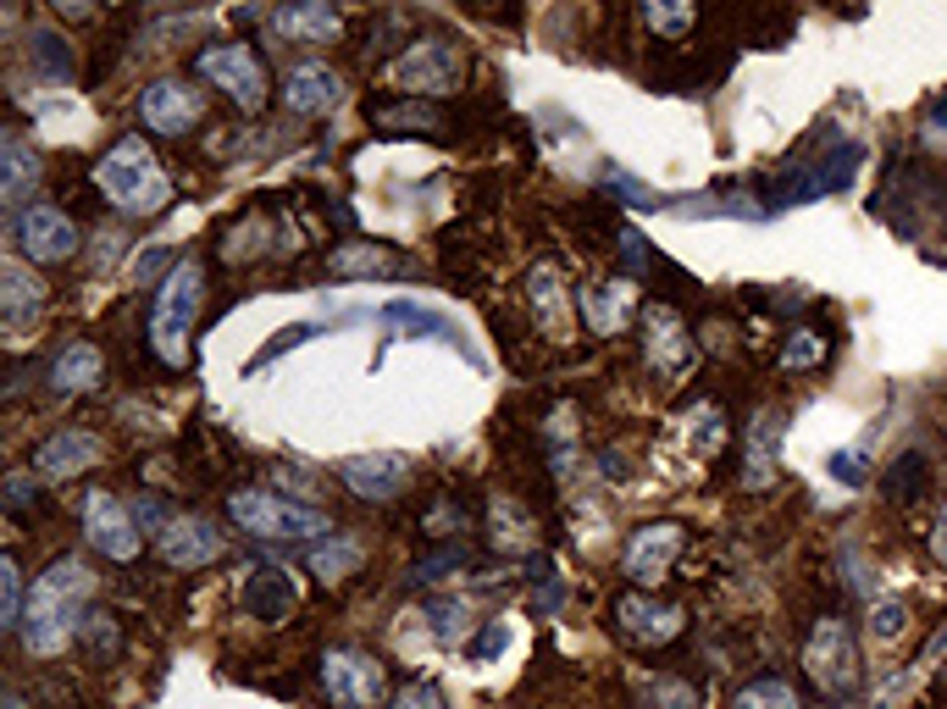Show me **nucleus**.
I'll return each mask as SVG.
<instances>
[{
  "mask_svg": "<svg viewBox=\"0 0 947 709\" xmlns=\"http://www.w3.org/2000/svg\"><path fill=\"white\" fill-rule=\"evenodd\" d=\"M404 261L393 255V250H382V244H344V250H333V261H327V272L333 277H393Z\"/></svg>",
  "mask_w": 947,
  "mask_h": 709,
  "instance_id": "bb28decb",
  "label": "nucleus"
},
{
  "mask_svg": "<svg viewBox=\"0 0 947 709\" xmlns=\"http://www.w3.org/2000/svg\"><path fill=\"white\" fill-rule=\"evenodd\" d=\"M40 172H45V161L29 150V139L18 128L0 134V205H7L12 216L29 211V194L40 189Z\"/></svg>",
  "mask_w": 947,
  "mask_h": 709,
  "instance_id": "f3484780",
  "label": "nucleus"
},
{
  "mask_svg": "<svg viewBox=\"0 0 947 709\" xmlns=\"http://www.w3.org/2000/svg\"><path fill=\"white\" fill-rule=\"evenodd\" d=\"M7 709H23V698H18V692H7Z\"/></svg>",
  "mask_w": 947,
  "mask_h": 709,
  "instance_id": "de8ad7c7",
  "label": "nucleus"
},
{
  "mask_svg": "<svg viewBox=\"0 0 947 709\" xmlns=\"http://www.w3.org/2000/svg\"><path fill=\"white\" fill-rule=\"evenodd\" d=\"M604 189H610L615 200H627V205H638V211H654V205H660V194H654V189H643V183H638L632 172H615V167L604 172Z\"/></svg>",
  "mask_w": 947,
  "mask_h": 709,
  "instance_id": "c9c22d12",
  "label": "nucleus"
},
{
  "mask_svg": "<svg viewBox=\"0 0 947 709\" xmlns=\"http://www.w3.org/2000/svg\"><path fill=\"white\" fill-rule=\"evenodd\" d=\"M903 621H908V610H903L897 599H886V604H875V610H870V632H875L881 643H892V637L903 632Z\"/></svg>",
  "mask_w": 947,
  "mask_h": 709,
  "instance_id": "58836bf2",
  "label": "nucleus"
},
{
  "mask_svg": "<svg viewBox=\"0 0 947 709\" xmlns=\"http://www.w3.org/2000/svg\"><path fill=\"white\" fill-rule=\"evenodd\" d=\"M95 189H101L117 211H128V216H150V211H161V205L172 200V183H167L161 161L150 156V145H145L139 134L117 139V145L101 156Z\"/></svg>",
  "mask_w": 947,
  "mask_h": 709,
  "instance_id": "f03ea898",
  "label": "nucleus"
},
{
  "mask_svg": "<svg viewBox=\"0 0 947 709\" xmlns=\"http://www.w3.org/2000/svg\"><path fill=\"white\" fill-rule=\"evenodd\" d=\"M432 626H438L443 643H460L465 637V604H454V599L449 604H432Z\"/></svg>",
  "mask_w": 947,
  "mask_h": 709,
  "instance_id": "ea45409f",
  "label": "nucleus"
},
{
  "mask_svg": "<svg viewBox=\"0 0 947 709\" xmlns=\"http://www.w3.org/2000/svg\"><path fill=\"white\" fill-rule=\"evenodd\" d=\"M299 338H311V327H283L272 343H261V361H277V354H283L288 343H299ZM261 361H255V367H261ZM255 367H250V372H255Z\"/></svg>",
  "mask_w": 947,
  "mask_h": 709,
  "instance_id": "c03bdc74",
  "label": "nucleus"
},
{
  "mask_svg": "<svg viewBox=\"0 0 947 709\" xmlns=\"http://www.w3.org/2000/svg\"><path fill=\"white\" fill-rule=\"evenodd\" d=\"M200 112H206V100H200V89H189L183 78H156V84L139 95L145 128H150V134H167V139L189 134V128L200 123Z\"/></svg>",
  "mask_w": 947,
  "mask_h": 709,
  "instance_id": "ddd939ff",
  "label": "nucleus"
},
{
  "mask_svg": "<svg viewBox=\"0 0 947 709\" xmlns=\"http://www.w3.org/2000/svg\"><path fill=\"white\" fill-rule=\"evenodd\" d=\"M0 310H7V332L12 338H23L45 316V283L23 261H7V272H0Z\"/></svg>",
  "mask_w": 947,
  "mask_h": 709,
  "instance_id": "412c9836",
  "label": "nucleus"
},
{
  "mask_svg": "<svg viewBox=\"0 0 947 709\" xmlns=\"http://www.w3.org/2000/svg\"><path fill=\"white\" fill-rule=\"evenodd\" d=\"M388 709H449V703H443V692L432 681H410V687H399L388 698Z\"/></svg>",
  "mask_w": 947,
  "mask_h": 709,
  "instance_id": "e433bc0d",
  "label": "nucleus"
},
{
  "mask_svg": "<svg viewBox=\"0 0 947 709\" xmlns=\"http://www.w3.org/2000/svg\"><path fill=\"white\" fill-rule=\"evenodd\" d=\"M266 23H272L283 40H294V45H327V40H338V29H344V18L327 7V0H299V7H277Z\"/></svg>",
  "mask_w": 947,
  "mask_h": 709,
  "instance_id": "5701e85b",
  "label": "nucleus"
},
{
  "mask_svg": "<svg viewBox=\"0 0 947 709\" xmlns=\"http://www.w3.org/2000/svg\"><path fill=\"white\" fill-rule=\"evenodd\" d=\"M654 34H687L693 29V7H643Z\"/></svg>",
  "mask_w": 947,
  "mask_h": 709,
  "instance_id": "4c0bfd02",
  "label": "nucleus"
},
{
  "mask_svg": "<svg viewBox=\"0 0 947 709\" xmlns=\"http://www.w3.org/2000/svg\"><path fill=\"white\" fill-rule=\"evenodd\" d=\"M577 310H582V327H588V332H599V338H615V332L632 321V310H638V294H632V283H627V277L582 283V288H577Z\"/></svg>",
  "mask_w": 947,
  "mask_h": 709,
  "instance_id": "dca6fc26",
  "label": "nucleus"
},
{
  "mask_svg": "<svg viewBox=\"0 0 947 709\" xmlns=\"http://www.w3.org/2000/svg\"><path fill=\"white\" fill-rule=\"evenodd\" d=\"M244 610H250L255 621H283V615L294 610V582H288L277 565H255V571L244 576Z\"/></svg>",
  "mask_w": 947,
  "mask_h": 709,
  "instance_id": "393cba45",
  "label": "nucleus"
},
{
  "mask_svg": "<svg viewBox=\"0 0 947 709\" xmlns=\"http://www.w3.org/2000/svg\"><path fill=\"white\" fill-rule=\"evenodd\" d=\"M859 161H864V145H859V139H836V145H825L820 156H803V161L776 183L770 211H781V205H809V200H825V194L848 189L853 172H859Z\"/></svg>",
  "mask_w": 947,
  "mask_h": 709,
  "instance_id": "39448f33",
  "label": "nucleus"
},
{
  "mask_svg": "<svg viewBox=\"0 0 947 709\" xmlns=\"http://www.w3.org/2000/svg\"><path fill=\"white\" fill-rule=\"evenodd\" d=\"M776 438H781V411H759L754 427H748V466H743L748 483H770V472H776Z\"/></svg>",
  "mask_w": 947,
  "mask_h": 709,
  "instance_id": "c85d7f7f",
  "label": "nucleus"
},
{
  "mask_svg": "<svg viewBox=\"0 0 947 709\" xmlns=\"http://www.w3.org/2000/svg\"><path fill=\"white\" fill-rule=\"evenodd\" d=\"M34 499H40L34 477H29V472H12V477H7V505H12V510H29Z\"/></svg>",
  "mask_w": 947,
  "mask_h": 709,
  "instance_id": "37998d69",
  "label": "nucleus"
},
{
  "mask_svg": "<svg viewBox=\"0 0 947 709\" xmlns=\"http://www.w3.org/2000/svg\"><path fill=\"white\" fill-rule=\"evenodd\" d=\"M228 516H233L250 538H272V543H299V538L322 543V538H333L327 510L299 505V499H277V494H266V488H239V494H228Z\"/></svg>",
  "mask_w": 947,
  "mask_h": 709,
  "instance_id": "7ed1b4c3",
  "label": "nucleus"
},
{
  "mask_svg": "<svg viewBox=\"0 0 947 709\" xmlns=\"http://www.w3.org/2000/svg\"><path fill=\"white\" fill-rule=\"evenodd\" d=\"M311 576H322V582H344L355 565H360V538L355 532H333V538H322V543H311Z\"/></svg>",
  "mask_w": 947,
  "mask_h": 709,
  "instance_id": "cd10ccee",
  "label": "nucleus"
},
{
  "mask_svg": "<svg viewBox=\"0 0 947 709\" xmlns=\"http://www.w3.org/2000/svg\"><path fill=\"white\" fill-rule=\"evenodd\" d=\"M283 106L294 117H327L344 106V78L327 62H294L283 78Z\"/></svg>",
  "mask_w": 947,
  "mask_h": 709,
  "instance_id": "4468645a",
  "label": "nucleus"
},
{
  "mask_svg": "<svg viewBox=\"0 0 947 709\" xmlns=\"http://www.w3.org/2000/svg\"><path fill=\"white\" fill-rule=\"evenodd\" d=\"M930 554L947 565V499H941V510H936V521H930Z\"/></svg>",
  "mask_w": 947,
  "mask_h": 709,
  "instance_id": "49530a36",
  "label": "nucleus"
},
{
  "mask_svg": "<svg viewBox=\"0 0 947 709\" xmlns=\"http://www.w3.org/2000/svg\"><path fill=\"white\" fill-rule=\"evenodd\" d=\"M803 670L825 698H848L859 687V643H853L848 621H836V615L814 621V632L803 643Z\"/></svg>",
  "mask_w": 947,
  "mask_h": 709,
  "instance_id": "423d86ee",
  "label": "nucleus"
},
{
  "mask_svg": "<svg viewBox=\"0 0 947 709\" xmlns=\"http://www.w3.org/2000/svg\"><path fill=\"white\" fill-rule=\"evenodd\" d=\"M322 692L338 709H377L388 692V676L366 648H327L322 654Z\"/></svg>",
  "mask_w": 947,
  "mask_h": 709,
  "instance_id": "6e6552de",
  "label": "nucleus"
},
{
  "mask_svg": "<svg viewBox=\"0 0 947 709\" xmlns=\"http://www.w3.org/2000/svg\"><path fill=\"white\" fill-rule=\"evenodd\" d=\"M167 266H172V250H167V244H150V250H139V255H134V266H128V272H134V288H150L156 277L167 283V277H172Z\"/></svg>",
  "mask_w": 947,
  "mask_h": 709,
  "instance_id": "72a5a7b5",
  "label": "nucleus"
},
{
  "mask_svg": "<svg viewBox=\"0 0 947 709\" xmlns=\"http://www.w3.org/2000/svg\"><path fill=\"white\" fill-rule=\"evenodd\" d=\"M34 62H40V73L56 78V84L73 78V51H67V40H56V34H34Z\"/></svg>",
  "mask_w": 947,
  "mask_h": 709,
  "instance_id": "473e14b6",
  "label": "nucleus"
},
{
  "mask_svg": "<svg viewBox=\"0 0 947 709\" xmlns=\"http://www.w3.org/2000/svg\"><path fill=\"white\" fill-rule=\"evenodd\" d=\"M864 472H870V461H864V455H831V477H836V483L859 488V483H864Z\"/></svg>",
  "mask_w": 947,
  "mask_h": 709,
  "instance_id": "79ce46f5",
  "label": "nucleus"
},
{
  "mask_svg": "<svg viewBox=\"0 0 947 709\" xmlns=\"http://www.w3.org/2000/svg\"><path fill=\"white\" fill-rule=\"evenodd\" d=\"M377 321H388L393 332H427V338H454V327L443 321V310H427V305H410V299L377 305Z\"/></svg>",
  "mask_w": 947,
  "mask_h": 709,
  "instance_id": "c756f323",
  "label": "nucleus"
},
{
  "mask_svg": "<svg viewBox=\"0 0 947 709\" xmlns=\"http://www.w3.org/2000/svg\"><path fill=\"white\" fill-rule=\"evenodd\" d=\"M12 233H18V250H23L29 261H40V266H62V261L78 255V227H73V216L56 211V205H29V211L12 222Z\"/></svg>",
  "mask_w": 947,
  "mask_h": 709,
  "instance_id": "9b49d317",
  "label": "nucleus"
},
{
  "mask_svg": "<svg viewBox=\"0 0 947 709\" xmlns=\"http://www.w3.org/2000/svg\"><path fill=\"white\" fill-rule=\"evenodd\" d=\"M527 299H533V316H538V327L549 332V338H566V310H571V299H566V283H560V272L555 266H533L527 272Z\"/></svg>",
  "mask_w": 947,
  "mask_h": 709,
  "instance_id": "b1692460",
  "label": "nucleus"
},
{
  "mask_svg": "<svg viewBox=\"0 0 947 709\" xmlns=\"http://www.w3.org/2000/svg\"><path fill=\"white\" fill-rule=\"evenodd\" d=\"M23 571H18V560L7 554L0 560V626L7 632H23Z\"/></svg>",
  "mask_w": 947,
  "mask_h": 709,
  "instance_id": "7c9ffc66",
  "label": "nucleus"
},
{
  "mask_svg": "<svg viewBox=\"0 0 947 709\" xmlns=\"http://www.w3.org/2000/svg\"><path fill=\"white\" fill-rule=\"evenodd\" d=\"M101 372H106V361H101L95 343H67L51 361V389L56 394H90L101 383Z\"/></svg>",
  "mask_w": 947,
  "mask_h": 709,
  "instance_id": "a878e982",
  "label": "nucleus"
},
{
  "mask_svg": "<svg viewBox=\"0 0 947 709\" xmlns=\"http://www.w3.org/2000/svg\"><path fill=\"white\" fill-rule=\"evenodd\" d=\"M200 73L239 106V112H261L266 106V67L244 40H217L200 51Z\"/></svg>",
  "mask_w": 947,
  "mask_h": 709,
  "instance_id": "0eeeda50",
  "label": "nucleus"
},
{
  "mask_svg": "<svg viewBox=\"0 0 947 709\" xmlns=\"http://www.w3.org/2000/svg\"><path fill=\"white\" fill-rule=\"evenodd\" d=\"M338 477H344V488H349L355 499L382 505V499H393L399 483H404V455H355V461L338 466Z\"/></svg>",
  "mask_w": 947,
  "mask_h": 709,
  "instance_id": "4be33fe9",
  "label": "nucleus"
},
{
  "mask_svg": "<svg viewBox=\"0 0 947 709\" xmlns=\"http://www.w3.org/2000/svg\"><path fill=\"white\" fill-rule=\"evenodd\" d=\"M737 709H803V698H798L787 681L765 676V681H748V687L737 692Z\"/></svg>",
  "mask_w": 947,
  "mask_h": 709,
  "instance_id": "2f4dec72",
  "label": "nucleus"
},
{
  "mask_svg": "<svg viewBox=\"0 0 947 709\" xmlns=\"http://www.w3.org/2000/svg\"><path fill=\"white\" fill-rule=\"evenodd\" d=\"M222 554V532L206 521V516H178L161 527V560L178 565V571H200Z\"/></svg>",
  "mask_w": 947,
  "mask_h": 709,
  "instance_id": "6ab92c4d",
  "label": "nucleus"
},
{
  "mask_svg": "<svg viewBox=\"0 0 947 709\" xmlns=\"http://www.w3.org/2000/svg\"><path fill=\"white\" fill-rule=\"evenodd\" d=\"M78 516H84V538H90L95 554H106V560H117V565L139 554V521H134V510H128L117 494L90 488L84 505H78Z\"/></svg>",
  "mask_w": 947,
  "mask_h": 709,
  "instance_id": "9d476101",
  "label": "nucleus"
},
{
  "mask_svg": "<svg viewBox=\"0 0 947 709\" xmlns=\"http://www.w3.org/2000/svg\"><path fill=\"white\" fill-rule=\"evenodd\" d=\"M682 543H687V532H682L676 521H649V527H638V532L627 538V549H621V571H627L638 588H660V582H665V571L676 565Z\"/></svg>",
  "mask_w": 947,
  "mask_h": 709,
  "instance_id": "f8f14e48",
  "label": "nucleus"
},
{
  "mask_svg": "<svg viewBox=\"0 0 947 709\" xmlns=\"http://www.w3.org/2000/svg\"><path fill=\"white\" fill-rule=\"evenodd\" d=\"M377 117L382 123H399V128H438V112L432 106H382Z\"/></svg>",
  "mask_w": 947,
  "mask_h": 709,
  "instance_id": "a19ab883",
  "label": "nucleus"
},
{
  "mask_svg": "<svg viewBox=\"0 0 947 709\" xmlns=\"http://www.w3.org/2000/svg\"><path fill=\"white\" fill-rule=\"evenodd\" d=\"M511 643V626H494V632H477V643H471V659H494L499 648Z\"/></svg>",
  "mask_w": 947,
  "mask_h": 709,
  "instance_id": "a18cd8bd",
  "label": "nucleus"
},
{
  "mask_svg": "<svg viewBox=\"0 0 947 709\" xmlns=\"http://www.w3.org/2000/svg\"><path fill=\"white\" fill-rule=\"evenodd\" d=\"M200 299H206V272L200 261H178L172 277L161 283L156 294V310H150V343L167 367H178L189 354V332H194V316H200Z\"/></svg>",
  "mask_w": 947,
  "mask_h": 709,
  "instance_id": "20e7f679",
  "label": "nucleus"
},
{
  "mask_svg": "<svg viewBox=\"0 0 947 709\" xmlns=\"http://www.w3.org/2000/svg\"><path fill=\"white\" fill-rule=\"evenodd\" d=\"M460 78H465V62L454 40H415L404 45V56H393V84L404 95H449L460 89Z\"/></svg>",
  "mask_w": 947,
  "mask_h": 709,
  "instance_id": "1a4fd4ad",
  "label": "nucleus"
},
{
  "mask_svg": "<svg viewBox=\"0 0 947 709\" xmlns=\"http://www.w3.org/2000/svg\"><path fill=\"white\" fill-rule=\"evenodd\" d=\"M90 593H95V571L78 560V554H67V560H56L51 571H40V582H34V593H29V610H23V648L34 654V659H51V654H62L78 632H84V604H90Z\"/></svg>",
  "mask_w": 947,
  "mask_h": 709,
  "instance_id": "f257e3e1",
  "label": "nucleus"
},
{
  "mask_svg": "<svg viewBox=\"0 0 947 709\" xmlns=\"http://www.w3.org/2000/svg\"><path fill=\"white\" fill-rule=\"evenodd\" d=\"M95 455H101V438H95V433L62 427V433H51V438L34 449V472H40L45 483H62V477H78L84 466H95Z\"/></svg>",
  "mask_w": 947,
  "mask_h": 709,
  "instance_id": "aec40b11",
  "label": "nucleus"
},
{
  "mask_svg": "<svg viewBox=\"0 0 947 709\" xmlns=\"http://www.w3.org/2000/svg\"><path fill=\"white\" fill-rule=\"evenodd\" d=\"M643 327H649V361H654L665 378H682V372L693 367V338H687L676 305H665V299L643 305Z\"/></svg>",
  "mask_w": 947,
  "mask_h": 709,
  "instance_id": "a211bd4d",
  "label": "nucleus"
},
{
  "mask_svg": "<svg viewBox=\"0 0 947 709\" xmlns=\"http://www.w3.org/2000/svg\"><path fill=\"white\" fill-rule=\"evenodd\" d=\"M781 361H787L792 372H809V367H820V361H825V338H820V332H792Z\"/></svg>",
  "mask_w": 947,
  "mask_h": 709,
  "instance_id": "f704fd0d",
  "label": "nucleus"
},
{
  "mask_svg": "<svg viewBox=\"0 0 947 709\" xmlns=\"http://www.w3.org/2000/svg\"><path fill=\"white\" fill-rule=\"evenodd\" d=\"M615 626H621L632 643H649V648H660V643L682 637L687 615H682L676 604H660V599H649V593H621V599H615Z\"/></svg>",
  "mask_w": 947,
  "mask_h": 709,
  "instance_id": "2eb2a0df",
  "label": "nucleus"
}]
</instances>
